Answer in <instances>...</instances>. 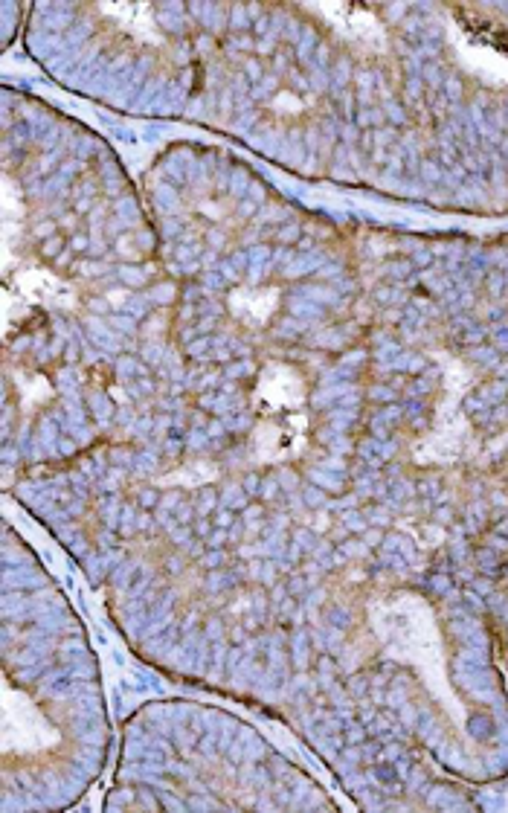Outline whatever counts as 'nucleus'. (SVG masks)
I'll return each mask as SVG.
<instances>
[{
	"label": "nucleus",
	"instance_id": "1",
	"mask_svg": "<svg viewBox=\"0 0 508 813\" xmlns=\"http://www.w3.org/2000/svg\"><path fill=\"white\" fill-rule=\"evenodd\" d=\"M456 18H459V24H465V27L474 32V35H479L482 41H491V44H497L503 53H508V30L497 27V24H494V21H488L485 15H474V12H468V9H459V12H456Z\"/></svg>",
	"mask_w": 508,
	"mask_h": 813
}]
</instances>
